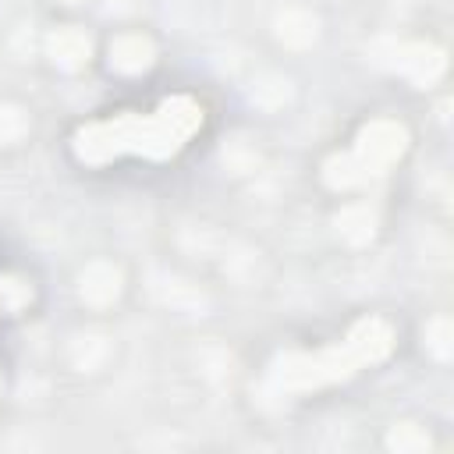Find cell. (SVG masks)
I'll list each match as a JSON object with an SVG mask.
<instances>
[{
  "label": "cell",
  "instance_id": "6da1fadb",
  "mask_svg": "<svg viewBox=\"0 0 454 454\" xmlns=\"http://www.w3.org/2000/svg\"><path fill=\"white\" fill-rule=\"evenodd\" d=\"M206 114L202 103L192 96H170L153 114H114L106 121L82 124L74 131V156L82 163H110L117 156H145V160H170L177 156L188 138L202 128Z\"/></svg>",
  "mask_w": 454,
  "mask_h": 454
},
{
  "label": "cell",
  "instance_id": "7a4b0ae2",
  "mask_svg": "<svg viewBox=\"0 0 454 454\" xmlns=\"http://www.w3.org/2000/svg\"><path fill=\"white\" fill-rule=\"evenodd\" d=\"M394 348V330L387 319L380 316H365L358 319L344 340L312 351V355H284L273 372H270V387L284 390V394H305V390H319L330 383H344L355 372H362L365 365H376L390 355Z\"/></svg>",
  "mask_w": 454,
  "mask_h": 454
},
{
  "label": "cell",
  "instance_id": "3957f363",
  "mask_svg": "<svg viewBox=\"0 0 454 454\" xmlns=\"http://www.w3.org/2000/svg\"><path fill=\"white\" fill-rule=\"evenodd\" d=\"M404 149H408V131H404V124H397V121H390V117H376V121H369V124L358 131V138H355V145H351V156H355L372 177H380L387 167H394V163L404 156Z\"/></svg>",
  "mask_w": 454,
  "mask_h": 454
},
{
  "label": "cell",
  "instance_id": "277c9868",
  "mask_svg": "<svg viewBox=\"0 0 454 454\" xmlns=\"http://www.w3.org/2000/svg\"><path fill=\"white\" fill-rule=\"evenodd\" d=\"M394 71H401L404 78H411L415 85H429L443 74V50L429 46V43H404L394 50Z\"/></svg>",
  "mask_w": 454,
  "mask_h": 454
},
{
  "label": "cell",
  "instance_id": "5b68a950",
  "mask_svg": "<svg viewBox=\"0 0 454 454\" xmlns=\"http://www.w3.org/2000/svg\"><path fill=\"white\" fill-rule=\"evenodd\" d=\"M46 53H50V60H53L57 67L74 71V67H82V64L89 60V53H92V39H89L82 28L64 25V28H57V32H50V39H46Z\"/></svg>",
  "mask_w": 454,
  "mask_h": 454
},
{
  "label": "cell",
  "instance_id": "8992f818",
  "mask_svg": "<svg viewBox=\"0 0 454 454\" xmlns=\"http://www.w3.org/2000/svg\"><path fill=\"white\" fill-rule=\"evenodd\" d=\"M78 294L89 305H110L121 294V270L114 262H89L78 277Z\"/></svg>",
  "mask_w": 454,
  "mask_h": 454
},
{
  "label": "cell",
  "instance_id": "52a82bcc",
  "mask_svg": "<svg viewBox=\"0 0 454 454\" xmlns=\"http://www.w3.org/2000/svg\"><path fill=\"white\" fill-rule=\"evenodd\" d=\"M153 57H156L153 43H149L145 35H138V32H124V35H117V39L110 43V67L121 71V74H138V71H145V67L153 64Z\"/></svg>",
  "mask_w": 454,
  "mask_h": 454
},
{
  "label": "cell",
  "instance_id": "ba28073f",
  "mask_svg": "<svg viewBox=\"0 0 454 454\" xmlns=\"http://www.w3.org/2000/svg\"><path fill=\"white\" fill-rule=\"evenodd\" d=\"M323 181L333 188V192H351V188H365L369 181H372V174L351 156V149L348 153H337V156H330L326 163H323Z\"/></svg>",
  "mask_w": 454,
  "mask_h": 454
},
{
  "label": "cell",
  "instance_id": "9c48e42d",
  "mask_svg": "<svg viewBox=\"0 0 454 454\" xmlns=\"http://www.w3.org/2000/svg\"><path fill=\"white\" fill-rule=\"evenodd\" d=\"M277 35H280L284 43H291V46H309V43L316 39V18H312L309 11L291 7V11H284V14L277 18Z\"/></svg>",
  "mask_w": 454,
  "mask_h": 454
},
{
  "label": "cell",
  "instance_id": "30bf717a",
  "mask_svg": "<svg viewBox=\"0 0 454 454\" xmlns=\"http://www.w3.org/2000/svg\"><path fill=\"white\" fill-rule=\"evenodd\" d=\"M372 227H376V216L369 213V206H344L337 213V231L351 241V245H362L372 238Z\"/></svg>",
  "mask_w": 454,
  "mask_h": 454
},
{
  "label": "cell",
  "instance_id": "8fae6325",
  "mask_svg": "<svg viewBox=\"0 0 454 454\" xmlns=\"http://www.w3.org/2000/svg\"><path fill=\"white\" fill-rule=\"evenodd\" d=\"M387 443H390L394 450H401V454H419V450H426V447H429V436H426L419 426L404 422V426H394V429H390Z\"/></svg>",
  "mask_w": 454,
  "mask_h": 454
},
{
  "label": "cell",
  "instance_id": "7c38bea8",
  "mask_svg": "<svg viewBox=\"0 0 454 454\" xmlns=\"http://www.w3.org/2000/svg\"><path fill=\"white\" fill-rule=\"evenodd\" d=\"M25 131H28V117H25L18 106L0 103V142L11 145V142H18Z\"/></svg>",
  "mask_w": 454,
  "mask_h": 454
},
{
  "label": "cell",
  "instance_id": "4fadbf2b",
  "mask_svg": "<svg viewBox=\"0 0 454 454\" xmlns=\"http://www.w3.org/2000/svg\"><path fill=\"white\" fill-rule=\"evenodd\" d=\"M447 330H450V323H447V319H436V323H429V330H426V337H429V348H433L440 358H447V355H450V344H447Z\"/></svg>",
  "mask_w": 454,
  "mask_h": 454
},
{
  "label": "cell",
  "instance_id": "5bb4252c",
  "mask_svg": "<svg viewBox=\"0 0 454 454\" xmlns=\"http://www.w3.org/2000/svg\"><path fill=\"white\" fill-rule=\"evenodd\" d=\"M0 291L7 294V305H11V309H18L21 301H28V287H25V284H18V280H4V284H0Z\"/></svg>",
  "mask_w": 454,
  "mask_h": 454
},
{
  "label": "cell",
  "instance_id": "9a60e30c",
  "mask_svg": "<svg viewBox=\"0 0 454 454\" xmlns=\"http://www.w3.org/2000/svg\"><path fill=\"white\" fill-rule=\"evenodd\" d=\"M60 4H82V0H60Z\"/></svg>",
  "mask_w": 454,
  "mask_h": 454
}]
</instances>
